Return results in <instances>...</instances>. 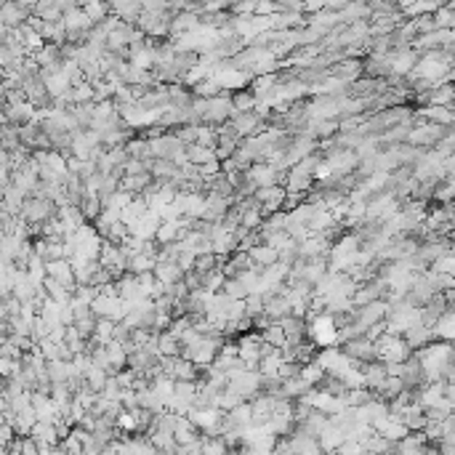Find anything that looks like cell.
<instances>
[{
  "instance_id": "1",
  "label": "cell",
  "mask_w": 455,
  "mask_h": 455,
  "mask_svg": "<svg viewBox=\"0 0 455 455\" xmlns=\"http://www.w3.org/2000/svg\"><path fill=\"white\" fill-rule=\"evenodd\" d=\"M312 333H314V341L317 343H330L336 338V327H333V322H330L327 317H317V320H314Z\"/></svg>"
}]
</instances>
